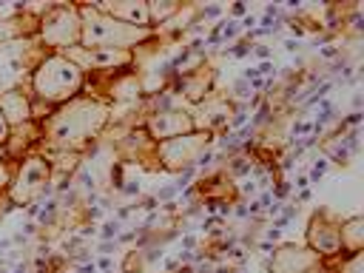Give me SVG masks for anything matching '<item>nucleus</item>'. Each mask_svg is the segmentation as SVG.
<instances>
[{
	"label": "nucleus",
	"instance_id": "18",
	"mask_svg": "<svg viewBox=\"0 0 364 273\" xmlns=\"http://www.w3.org/2000/svg\"><path fill=\"white\" fill-rule=\"evenodd\" d=\"M333 262H338V270H336V273H361V253L336 256Z\"/></svg>",
	"mask_w": 364,
	"mask_h": 273
},
{
	"label": "nucleus",
	"instance_id": "23",
	"mask_svg": "<svg viewBox=\"0 0 364 273\" xmlns=\"http://www.w3.org/2000/svg\"><path fill=\"white\" fill-rule=\"evenodd\" d=\"M233 14L242 17V14H245V3H233Z\"/></svg>",
	"mask_w": 364,
	"mask_h": 273
},
{
	"label": "nucleus",
	"instance_id": "24",
	"mask_svg": "<svg viewBox=\"0 0 364 273\" xmlns=\"http://www.w3.org/2000/svg\"><path fill=\"white\" fill-rule=\"evenodd\" d=\"M3 159H6V151H3V145H0V162H3Z\"/></svg>",
	"mask_w": 364,
	"mask_h": 273
},
{
	"label": "nucleus",
	"instance_id": "3",
	"mask_svg": "<svg viewBox=\"0 0 364 273\" xmlns=\"http://www.w3.org/2000/svg\"><path fill=\"white\" fill-rule=\"evenodd\" d=\"M80 17H82V34L80 46L82 48H136L148 40H154V28H136L128 26L105 11H100L94 3H80Z\"/></svg>",
	"mask_w": 364,
	"mask_h": 273
},
{
	"label": "nucleus",
	"instance_id": "14",
	"mask_svg": "<svg viewBox=\"0 0 364 273\" xmlns=\"http://www.w3.org/2000/svg\"><path fill=\"white\" fill-rule=\"evenodd\" d=\"M100 11L128 23V26H136V28H151V20H148V3L142 0H119V3H108V0H97L94 3Z\"/></svg>",
	"mask_w": 364,
	"mask_h": 273
},
{
	"label": "nucleus",
	"instance_id": "7",
	"mask_svg": "<svg viewBox=\"0 0 364 273\" xmlns=\"http://www.w3.org/2000/svg\"><path fill=\"white\" fill-rule=\"evenodd\" d=\"M213 136H216V134H210V131H191V134H185V136L156 142L154 156H156L159 168H165V171H171V173H179L182 168L196 165L199 154L213 142Z\"/></svg>",
	"mask_w": 364,
	"mask_h": 273
},
{
	"label": "nucleus",
	"instance_id": "1",
	"mask_svg": "<svg viewBox=\"0 0 364 273\" xmlns=\"http://www.w3.org/2000/svg\"><path fill=\"white\" fill-rule=\"evenodd\" d=\"M111 125V105L105 100L80 94L57 105L40 119L43 142L40 154H82Z\"/></svg>",
	"mask_w": 364,
	"mask_h": 273
},
{
	"label": "nucleus",
	"instance_id": "19",
	"mask_svg": "<svg viewBox=\"0 0 364 273\" xmlns=\"http://www.w3.org/2000/svg\"><path fill=\"white\" fill-rule=\"evenodd\" d=\"M117 230H119V219L105 222V225H102V239H105V242H111V239L117 236Z\"/></svg>",
	"mask_w": 364,
	"mask_h": 273
},
{
	"label": "nucleus",
	"instance_id": "5",
	"mask_svg": "<svg viewBox=\"0 0 364 273\" xmlns=\"http://www.w3.org/2000/svg\"><path fill=\"white\" fill-rule=\"evenodd\" d=\"M51 193V162L46 154L34 151L23 159L14 162V171H11V182H9V202L14 208H28L34 205L37 199L48 196Z\"/></svg>",
	"mask_w": 364,
	"mask_h": 273
},
{
	"label": "nucleus",
	"instance_id": "17",
	"mask_svg": "<svg viewBox=\"0 0 364 273\" xmlns=\"http://www.w3.org/2000/svg\"><path fill=\"white\" fill-rule=\"evenodd\" d=\"M11 171H14V162H11V159H3V162H0V213L14 210V205H11L9 196H6L9 182H11Z\"/></svg>",
	"mask_w": 364,
	"mask_h": 273
},
{
	"label": "nucleus",
	"instance_id": "13",
	"mask_svg": "<svg viewBox=\"0 0 364 273\" xmlns=\"http://www.w3.org/2000/svg\"><path fill=\"white\" fill-rule=\"evenodd\" d=\"M0 114L6 117V122L11 128L31 122L34 119V102H31L28 88H14V91L0 94Z\"/></svg>",
	"mask_w": 364,
	"mask_h": 273
},
{
	"label": "nucleus",
	"instance_id": "15",
	"mask_svg": "<svg viewBox=\"0 0 364 273\" xmlns=\"http://www.w3.org/2000/svg\"><path fill=\"white\" fill-rule=\"evenodd\" d=\"M338 233H341V256L361 253V247H364V219H361L358 213L341 219Z\"/></svg>",
	"mask_w": 364,
	"mask_h": 273
},
{
	"label": "nucleus",
	"instance_id": "6",
	"mask_svg": "<svg viewBox=\"0 0 364 273\" xmlns=\"http://www.w3.org/2000/svg\"><path fill=\"white\" fill-rule=\"evenodd\" d=\"M82 34V17L80 6L74 3H51L37 23V40L43 43L46 51H68L80 46Z\"/></svg>",
	"mask_w": 364,
	"mask_h": 273
},
{
	"label": "nucleus",
	"instance_id": "12",
	"mask_svg": "<svg viewBox=\"0 0 364 273\" xmlns=\"http://www.w3.org/2000/svg\"><path fill=\"white\" fill-rule=\"evenodd\" d=\"M191 117H193L196 131H210V134H216L219 128H228V122H230V117H233V100H230V97L210 94V97H205L202 102H196V105L191 108Z\"/></svg>",
	"mask_w": 364,
	"mask_h": 273
},
{
	"label": "nucleus",
	"instance_id": "4",
	"mask_svg": "<svg viewBox=\"0 0 364 273\" xmlns=\"http://www.w3.org/2000/svg\"><path fill=\"white\" fill-rule=\"evenodd\" d=\"M48 51L37 37H14L0 43V94L28 88L31 71Z\"/></svg>",
	"mask_w": 364,
	"mask_h": 273
},
{
	"label": "nucleus",
	"instance_id": "8",
	"mask_svg": "<svg viewBox=\"0 0 364 273\" xmlns=\"http://www.w3.org/2000/svg\"><path fill=\"white\" fill-rule=\"evenodd\" d=\"M338 228H341V216L333 213V210H327V208H318L310 216L307 230H304L307 247L316 256H321L324 262L341 256V233H338Z\"/></svg>",
	"mask_w": 364,
	"mask_h": 273
},
{
	"label": "nucleus",
	"instance_id": "25",
	"mask_svg": "<svg viewBox=\"0 0 364 273\" xmlns=\"http://www.w3.org/2000/svg\"><path fill=\"white\" fill-rule=\"evenodd\" d=\"M316 273H327V270H324V267H321V270H316Z\"/></svg>",
	"mask_w": 364,
	"mask_h": 273
},
{
	"label": "nucleus",
	"instance_id": "2",
	"mask_svg": "<svg viewBox=\"0 0 364 273\" xmlns=\"http://www.w3.org/2000/svg\"><path fill=\"white\" fill-rule=\"evenodd\" d=\"M82 88H85V71L60 51H48L37 63V68L31 71V80H28L34 114L40 108H46V114H51L57 105L80 97Z\"/></svg>",
	"mask_w": 364,
	"mask_h": 273
},
{
	"label": "nucleus",
	"instance_id": "10",
	"mask_svg": "<svg viewBox=\"0 0 364 273\" xmlns=\"http://www.w3.org/2000/svg\"><path fill=\"white\" fill-rule=\"evenodd\" d=\"M142 128L148 131V136L154 142H165V139H176L185 136L191 131H196L191 108H168V111H148L142 117Z\"/></svg>",
	"mask_w": 364,
	"mask_h": 273
},
{
	"label": "nucleus",
	"instance_id": "9",
	"mask_svg": "<svg viewBox=\"0 0 364 273\" xmlns=\"http://www.w3.org/2000/svg\"><path fill=\"white\" fill-rule=\"evenodd\" d=\"M65 54L71 63H77L85 74H108V71H119V68H136L134 63V51L131 48H82L74 46Z\"/></svg>",
	"mask_w": 364,
	"mask_h": 273
},
{
	"label": "nucleus",
	"instance_id": "11",
	"mask_svg": "<svg viewBox=\"0 0 364 273\" xmlns=\"http://www.w3.org/2000/svg\"><path fill=\"white\" fill-rule=\"evenodd\" d=\"M267 273H316L324 267V259L316 256L307 245H279L273 247V259L264 264Z\"/></svg>",
	"mask_w": 364,
	"mask_h": 273
},
{
	"label": "nucleus",
	"instance_id": "16",
	"mask_svg": "<svg viewBox=\"0 0 364 273\" xmlns=\"http://www.w3.org/2000/svg\"><path fill=\"white\" fill-rule=\"evenodd\" d=\"M179 11H182V3H176V0H148V20H151V28H159V26L171 23Z\"/></svg>",
	"mask_w": 364,
	"mask_h": 273
},
{
	"label": "nucleus",
	"instance_id": "21",
	"mask_svg": "<svg viewBox=\"0 0 364 273\" xmlns=\"http://www.w3.org/2000/svg\"><path fill=\"white\" fill-rule=\"evenodd\" d=\"M9 131H11V125L6 122V117L0 114V145H6V139H9Z\"/></svg>",
	"mask_w": 364,
	"mask_h": 273
},
{
	"label": "nucleus",
	"instance_id": "22",
	"mask_svg": "<svg viewBox=\"0 0 364 273\" xmlns=\"http://www.w3.org/2000/svg\"><path fill=\"white\" fill-rule=\"evenodd\" d=\"M253 51H256V57H259V60H270V51H267V46H253Z\"/></svg>",
	"mask_w": 364,
	"mask_h": 273
},
{
	"label": "nucleus",
	"instance_id": "20",
	"mask_svg": "<svg viewBox=\"0 0 364 273\" xmlns=\"http://www.w3.org/2000/svg\"><path fill=\"white\" fill-rule=\"evenodd\" d=\"M324 171H327V159H318V162L313 165V171H310L307 179H318V176H324Z\"/></svg>",
	"mask_w": 364,
	"mask_h": 273
}]
</instances>
